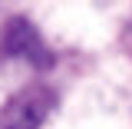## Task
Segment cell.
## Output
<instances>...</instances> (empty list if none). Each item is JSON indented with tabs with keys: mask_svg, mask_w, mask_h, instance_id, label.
<instances>
[{
	"mask_svg": "<svg viewBox=\"0 0 132 129\" xmlns=\"http://www.w3.org/2000/svg\"><path fill=\"white\" fill-rule=\"evenodd\" d=\"M0 47H3L7 56H13V60H27V63L40 66V70L53 66V53L46 50L40 30L33 27L27 17H10V20H7L3 36H0Z\"/></svg>",
	"mask_w": 132,
	"mask_h": 129,
	"instance_id": "cell-2",
	"label": "cell"
},
{
	"mask_svg": "<svg viewBox=\"0 0 132 129\" xmlns=\"http://www.w3.org/2000/svg\"><path fill=\"white\" fill-rule=\"evenodd\" d=\"M56 93L46 86H27L0 106V129H40L53 113Z\"/></svg>",
	"mask_w": 132,
	"mask_h": 129,
	"instance_id": "cell-1",
	"label": "cell"
}]
</instances>
